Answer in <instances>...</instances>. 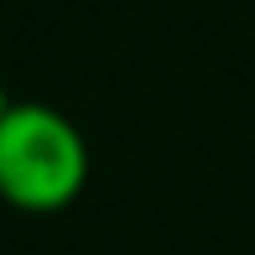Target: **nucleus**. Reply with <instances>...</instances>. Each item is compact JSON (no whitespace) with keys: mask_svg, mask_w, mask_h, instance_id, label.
Returning a JSON list of instances; mask_svg holds the SVG:
<instances>
[{"mask_svg":"<svg viewBox=\"0 0 255 255\" xmlns=\"http://www.w3.org/2000/svg\"><path fill=\"white\" fill-rule=\"evenodd\" d=\"M89 182V146L52 104H5L0 115V198L21 214H57Z\"/></svg>","mask_w":255,"mask_h":255,"instance_id":"1","label":"nucleus"},{"mask_svg":"<svg viewBox=\"0 0 255 255\" xmlns=\"http://www.w3.org/2000/svg\"><path fill=\"white\" fill-rule=\"evenodd\" d=\"M5 104H10V99H5V89H0V115H5Z\"/></svg>","mask_w":255,"mask_h":255,"instance_id":"2","label":"nucleus"}]
</instances>
